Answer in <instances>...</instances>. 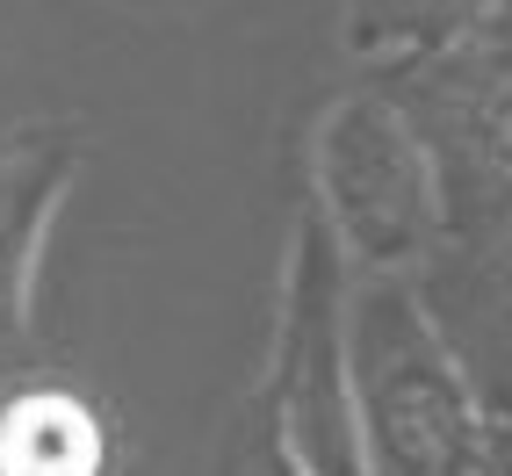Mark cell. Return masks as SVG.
Listing matches in <instances>:
<instances>
[{
  "instance_id": "277c9868",
  "label": "cell",
  "mask_w": 512,
  "mask_h": 476,
  "mask_svg": "<svg viewBox=\"0 0 512 476\" xmlns=\"http://www.w3.org/2000/svg\"><path fill=\"white\" fill-rule=\"evenodd\" d=\"M347 253L311 210L296 224L289 275H282V361H275V412L282 440L311 476H368L354 426V368H347Z\"/></svg>"
},
{
  "instance_id": "6da1fadb",
  "label": "cell",
  "mask_w": 512,
  "mask_h": 476,
  "mask_svg": "<svg viewBox=\"0 0 512 476\" xmlns=\"http://www.w3.org/2000/svg\"><path fill=\"white\" fill-rule=\"evenodd\" d=\"M347 368L368 476H484V419L455 347L412 275H361L347 296Z\"/></svg>"
},
{
  "instance_id": "3957f363",
  "label": "cell",
  "mask_w": 512,
  "mask_h": 476,
  "mask_svg": "<svg viewBox=\"0 0 512 476\" xmlns=\"http://www.w3.org/2000/svg\"><path fill=\"white\" fill-rule=\"evenodd\" d=\"M383 87L433 145L448 238L512 231V51L491 29H469L462 44L383 73Z\"/></svg>"
},
{
  "instance_id": "7a4b0ae2",
  "label": "cell",
  "mask_w": 512,
  "mask_h": 476,
  "mask_svg": "<svg viewBox=\"0 0 512 476\" xmlns=\"http://www.w3.org/2000/svg\"><path fill=\"white\" fill-rule=\"evenodd\" d=\"M311 188L325 231L361 275H419L448 238L433 145L383 80L325 101L311 130Z\"/></svg>"
},
{
  "instance_id": "ba28073f",
  "label": "cell",
  "mask_w": 512,
  "mask_h": 476,
  "mask_svg": "<svg viewBox=\"0 0 512 476\" xmlns=\"http://www.w3.org/2000/svg\"><path fill=\"white\" fill-rule=\"evenodd\" d=\"M491 8L498 0H339V51L368 73H397L484 29Z\"/></svg>"
},
{
  "instance_id": "52a82bcc",
  "label": "cell",
  "mask_w": 512,
  "mask_h": 476,
  "mask_svg": "<svg viewBox=\"0 0 512 476\" xmlns=\"http://www.w3.org/2000/svg\"><path fill=\"white\" fill-rule=\"evenodd\" d=\"M0 476H109V419L65 383L0 397Z\"/></svg>"
},
{
  "instance_id": "5b68a950",
  "label": "cell",
  "mask_w": 512,
  "mask_h": 476,
  "mask_svg": "<svg viewBox=\"0 0 512 476\" xmlns=\"http://www.w3.org/2000/svg\"><path fill=\"white\" fill-rule=\"evenodd\" d=\"M80 152V130H22L15 145H0V354L29 332L37 253L80 174Z\"/></svg>"
},
{
  "instance_id": "9c48e42d",
  "label": "cell",
  "mask_w": 512,
  "mask_h": 476,
  "mask_svg": "<svg viewBox=\"0 0 512 476\" xmlns=\"http://www.w3.org/2000/svg\"><path fill=\"white\" fill-rule=\"evenodd\" d=\"M484 29H491V37H498V44L512 51V0H498V8H491V22H484Z\"/></svg>"
},
{
  "instance_id": "8992f818",
  "label": "cell",
  "mask_w": 512,
  "mask_h": 476,
  "mask_svg": "<svg viewBox=\"0 0 512 476\" xmlns=\"http://www.w3.org/2000/svg\"><path fill=\"white\" fill-rule=\"evenodd\" d=\"M419 275L433 289H455V318L448 325L433 318V325L455 347L462 376H476L498 397H512V231L448 238Z\"/></svg>"
}]
</instances>
